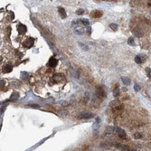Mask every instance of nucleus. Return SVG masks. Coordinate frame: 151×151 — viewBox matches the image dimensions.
<instances>
[{
	"label": "nucleus",
	"instance_id": "nucleus-1",
	"mask_svg": "<svg viewBox=\"0 0 151 151\" xmlns=\"http://www.w3.org/2000/svg\"><path fill=\"white\" fill-rule=\"evenodd\" d=\"M34 40L33 38H27L25 41L24 42V45L27 47V48H29V47H32V46L34 45Z\"/></svg>",
	"mask_w": 151,
	"mask_h": 151
},
{
	"label": "nucleus",
	"instance_id": "nucleus-12",
	"mask_svg": "<svg viewBox=\"0 0 151 151\" xmlns=\"http://www.w3.org/2000/svg\"><path fill=\"white\" fill-rule=\"evenodd\" d=\"M18 97H19L18 93L15 92V93H13V94H12L11 98H10V101H16V100L18 99Z\"/></svg>",
	"mask_w": 151,
	"mask_h": 151
},
{
	"label": "nucleus",
	"instance_id": "nucleus-23",
	"mask_svg": "<svg viewBox=\"0 0 151 151\" xmlns=\"http://www.w3.org/2000/svg\"><path fill=\"white\" fill-rule=\"evenodd\" d=\"M134 136H135V138H141V134H139V133H135V135H134Z\"/></svg>",
	"mask_w": 151,
	"mask_h": 151
},
{
	"label": "nucleus",
	"instance_id": "nucleus-4",
	"mask_svg": "<svg viewBox=\"0 0 151 151\" xmlns=\"http://www.w3.org/2000/svg\"><path fill=\"white\" fill-rule=\"evenodd\" d=\"M91 15L93 18H100L102 16V12L100 11V10H94V11L91 12Z\"/></svg>",
	"mask_w": 151,
	"mask_h": 151
},
{
	"label": "nucleus",
	"instance_id": "nucleus-20",
	"mask_svg": "<svg viewBox=\"0 0 151 151\" xmlns=\"http://www.w3.org/2000/svg\"><path fill=\"white\" fill-rule=\"evenodd\" d=\"M112 130H113V128L108 127V128H107V130H106V132H107V133H111V132H112Z\"/></svg>",
	"mask_w": 151,
	"mask_h": 151
},
{
	"label": "nucleus",
	"instance_id": "nucleus-18",
	"mask_svg": "<svg viewBox=\"0 0 151 151\" xmlns=\"http://www.w3.org/2000/svg\"><path fill=\"white\" fill-rule=\"evenodd\" d=\"M146 72H147V74L148 77H151V69L150 68H147L146 69Z\"/></svg>",
	"mask_w": 151,
	"mask_h": 151
},
{
	"label": "nucleus",
	"instance_id": "nucleus-16",
	"mask_svg": "<svg viewBox=\"0 0 151 151\" xmlns=\"http://www.w3.org/2000/svg\"><path fill=\"white\" fill-rule=\"evenodd\" d=\"M61 79H62V77H61V76L59 75V74H56V75L53 77V80H56L57 82H60Z\"/></svg>",
	"mask_w": 151,
	"mask_h": 151
},
{
	"label": "nucleus",
	"instance_id": "nucleus-10",
	"mask_svg": "<svg viewBox=\"0 0 151 151\" xmlns=\"http://www.w3.org/2000/svg\"><path fill=\"white\" fill-rule=\"evenodd\" d=\"M12 70H13V67H12L11 64H6V66L4 67V72L8 73V72H11Z\"/></svg>",
	"mask_w": 151,
	"mask_h": 151
},
{
	"label": "nucleus",
	"instance_id": "nucleus-29",
	"mask_svg": "<svg viewBox=\"0 0 151 151\" xmlns=\"http://www.w3.org/2000/svg\"><path fill=\"white\" fill-rule=\"evenodd\" d=\"M150 15H151V11H150Z\"/></svg>",
	"mask_w": 151,
	"mask_h": 151
},
{
	"label": "nucleus",
	"instance_id": "nucleus-25",
	"mask_svg": "<svg viewBox=\"0 0 151 151\" xmlns=\"http://www.w3.org/2000/svg\"><path fill=\"white\" fill-rule=\"evenodd\" d=\"M80 45H81V47H82V48H83L84 50H85V51H86V50H88V48H87V47H86L85 45H84L83 44H81V43H80Z\"/></svg>",
	"mask_w": 151,
	"mask_h": 151
},
{
	"label": "nucleus",
	"instance_id": "nucleus-11",
	"mask_svg": "<svg viewBox=\"0 0 151 151\" xmlns=\"http://www.w3.org/2000/svg\"><path fill=\"white\" fill-rule=\"evenodd\" d=\"M121 81L123 82L125 85H129L130 84V80L127 78V77H121Z\"/></svg>",
	"mask_w": 151,
	"mask_h": 151
},
{
	"label": "nucleus",
	"instance_id": "nucleus-19",
	"mask_svg": "<svg viewBox=\"0 0 151 151\" xmlns=\"http://www.w3.org/2000/svg\"><path fill=\"white\" fill-rule=\"evenodd\" d=\"M83 13H84L83 9H79V10H77V11H76V14H77V15H82Z\"/></svg>",
	"mask_w": 151,
	"mask_h": 151
},
{
	"label": "nucleus",
	"instance_id": "nucleus-6",
	"mask_svg": "<svg viewBox=\"0 0 151 151\" xmlns=\"http://www.w3.org/2000/svg\"><path fill=\"white\" fill-rule=\"evenodd\" d=\"M133 34L137 37H141V36H143V32L140 28H135L133 30Z\"/></svg>",
	"mask_w": 151,
	"mask_h": 151
},
{
	"label": "nucleus",
	"instance_id": "nucleus-28",
	"mask_svg": "<svg viewBox=\"0 0 151 151\" xmlns=\"http://www.w3.org/2000/svg\"><path fill=\"white\" fill-rule=\"evenodd\" d=\"M147 5H148L149 6H151V1H148V3H147Z\"/></svg>",
	"mask_w": 151,
	"mask_h": 151
},
{
	"label": "nucleus",
	"instance_id": "nucleus-8",
	"mask_svg": "<svg viewBox=\"0 0 151 151\" xmlns=\"http://www.w3.org/2000/svg\"><path fill=\"white\" fill-rule=\"evenodd\" d=\"M57 63H58V61H57L54 57H52V58L49 60L48 64H49L51 67H55V66L57 65Z\"/></svg>",
	"mask_w": 151,
	"mask_h": 151
},
{
	"label": "nucleus",
	"instance_id": "nucleus-17",
	"mask_svg": "<svg viewBox=\"0 0 151 151\" xmlns=\"http://www.w3.org/2000/svg\"><path fill=\"white\" fill-rule=\"evenodd\" d=\"M119 92H120L119 88H115V90H114V91H113V95H114V96H118Z\"/></svg>",
	"mask_w": 151,
	"mask_h": 151
},
{
	"label": "nucleus",
	"instance_id": "nucleus-3",
	"mask_svg": "<svg viewBox=\"0 0 151 151\" xmlns=\"http://www.w3.org/2000/svg\"><path fill=\"white\" fill-rule=\"evenodd\" d=\"M115 129H116V131H117L118 133V136L120 137V138H124L125 137H126V132H125L124 129H122V128H116Z\"/></svg>",
	"mask_w": 151,
	"mask_h": 151
},
{
	"label": "nucleus",
	"instance_id": "nucleus-26",
	"mask_svg": "<svg viewBox=\"0 0 151 151\" xmlns=\"http://www.w3.org/2000/svg\"><path fill=\"white\" fill-rule=\"evenodd\" d=\"M87 33L89 34H91V27H88V28H87Z\"/></svg>",
	"mask_w": 151,
	"mask_h": 151
},
{
	"label": "nucleus",
	"instance_id": "nucleus-27",
	"mask_svg": "<svg viewBox=\"0 0 151 151\" xmlns=\"http://www.w3.org/2000/svg\"><path fill=\"white\" fill-rule=\"evenodd\" d=\"M4 84H5V81H1V88L4 86Z\"/></svg>",
	"mask_w": 151,
	"mask_h": 151
},
{
	"label": "nucleus",
	"instance_id": "nucleus-5",
	"mask_svg": "<svg viewBox=\"0 0 151 151\" xmlns=\"http://www.w3.org/2000/svg\"><path fill=\"white\" fill-rule=\"evenodd\" d=\"M146 59V56L143 55V54H139V55H137L135 57V62H136V63L139 64V63H142V62Z\"/></svg>",
	"mask_w": 151,
	"mask_h": 151
},
{
	"label": "nucleus",
	"instance_id": "nucleus-2",
	"mask_svg": "<svg viewBox=\"0 0 151 151\" xmlns=\"http://www.w3.org/2000/svg\"><path fill=\"white\" fill-rule=\"evenodd\" d=\"M17 31H18L19 34H25V32L27 31V27L23 25V24H20L17 25Z\"/></svg>",
	"mask_w": 151,
	"mask_h": 151
},
{
	"label": "nucleus",
	"instance_id": "nucleus-9",
	"mask_svg": "<svg viewBox=\"0 0 151 151\" xmlns=\"http://www.w3.org/2000/svg\"><path fill=\"white\" fill-rule=\"evenodd\" d=\"M58 12H59L60 16L62 17V18H65V17H66V12H65V10H64L63 7L58 8Z\"/></svg>",
	"mask_w": 151,
	"mask_h": 151
},
{
	"label": "nucleus",
	"instance_id": "nucleus-7",
	"mask_svg": "<svg viewBox=\"0 0 151 151\" xmlns=\"http://www.w3.org/2000/svg\"><path fill=\"white\" fill-rule=\"evenodd\" d=\"M80 119H91L93 117V114L89 113V112H85V113H82L79 116Z\"/></svg>",
	"mask_w": 151,
	"mask_h": 151
},
{
	"label": "nucleus",
	"instance_id": "nucleus-24",
	"mask_svg": "<svg viewBox=\"0 0 151 151\" xmlns=\"http://www.w3.org/2000/svg\"><path fill=\"white\" fill-rule=\"evenodd\" d=\"M134 89H135V91H138L140 90V88L138 87L137 84H135V85H134Z\"/></svg>",
	"mask_w": 151,
	"mask_h": 151
},
{
	"label": "nucleus",
	"instance_id": "nucleus-22",
	"mask_svg": "<svg viewBox=\"0 0 151 151\" xmlns=\"http://www.w3.org/2000/svg\"><path fill=\"white\" fill-rule=\"evenodd\" d=\"M75 34H82V30H81V29H77V30H75Z\"/></svg>",
	"mask_w": 151,
	"mask_h": 151
},
{
	"label": "nucleus",
	"instance_id": "nucleus-15",
	"mask_svg": "<svg viewBox=\"0 0 151 151\" xmlns=\"http://www.w3.org/2000/svg\"><path fill=\"white\" fill-rule=\"evenodd\" d=\"M81 22H82L84 25H90V21H89L88 19H82Z\"/></svg>",
	"mask_w": 151,
	"mask_h": 151
},
{
	"label": "nucleus",
	"instance_id": "nucleus-21",
	"mask_svg": "<svg viewBox=\"0 0 151 151\" xmlns=\"http://www.w3.org/2000/svg\"><path fill=\"white\" fill-rule=\"evenodd\" d=\"M121 151H131V149H130V148H129L128 147H127V146H126V147H124L123 148H122V150H121Z\"/></svg>",
	"mask_w": 151,
	"mask_h": 151
},
{
	"label": "nucleus",
	"instance_id": "nucleus-14",
	"mask_svg": "<svg viewBox=\"0 0 151 151\" xmlns=\"http://www.w3.org/2000/svg\"><path fill=\"white\" fill-rule=\"evenodd\" d=\"M110 27L113 31H117L118 30V25H117V24H114V23L110 24Z\"/></svg>",
	"mask_w": 151,
	"mask_h": 151
},
{
	"label": "nucleus",
	"instance_id": "nucleus-13",
	"mask_svg": "<svg viewBox=\"0 0 151 151\" xmlns=\"http://www.w3.org/2000/svg\"><path fill=\"white\" fill-rule=\"evenodd\" d=\"M128 44L129 45H135V41H134V38L133 37H129L128 40Z\"/></svg>",
	"mask_w": 151,
	"mask_h": 151
}]
</instances>
